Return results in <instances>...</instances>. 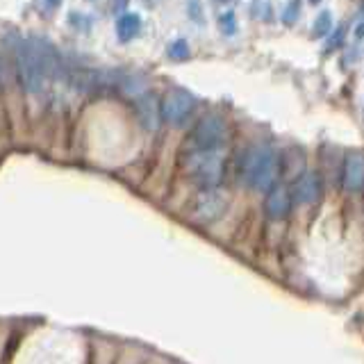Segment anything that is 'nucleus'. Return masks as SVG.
<instances>
[{
    "label": "nucleus",
    "instance_id": "1",
    "mask_svg": "<svg viewBox=\"0 0 364 364\" xmlns=\"http://www.w3.org/2000/svg\"><path fill=\"white\" fill-rule=\"evenodd\" d=\"M53 48L39 39H18L14 46V57L18 66L21 82L30 94H39L46 77L53 71Z\"/></svg>",
    "mask_w": 364,
    "mask_h": 364
},
{
    "label": "nucleus",
    "instance_id": "2",
    "mask_svg": "<svg viewBox=\"0 0 364 364\" xmlns=\"http://www.w3.org/2000/svg\"><path fill=\"white\" fill-rule=\"evenodd\" d=\"M242 178L255 191H269L278 182V155L269 146L248 148L242 159Z\"/></svg>",
    "mask_w": 364,
    "mask_h": 364
},
{
    "label": "nucleus",
    "instance_id": "3",
    "mask_svg": "<svg viewBox=\"0 0 364 364\" xmlns=\"http://www.w3.org/2000/svg\"><path fill=\"white\" fill-rule=\"evenodd\" d=\"M191 178L203 189H216L223 178V159L219 151H191L187 159Z\"/></svg>",
    "mask_w": 364,
    "mask_h": 364
},
{
    "label": "nucleus",
    "instance_id": "4",
    "mask_svg": "<svg viewBox=\"0 0 364 364\" xmlns=\"http://www.w3.org/2000/svg\"><path fill=\"white\" fill-rule=\"evenodd\" d=\"M225 121L216 114L203 117L191 132V151H219L225 144Z\"/></svg>",
    "mask_w": 364,
    "mask_h": 364
},
{
    "label": "nucleus",
    "instance_id": "5",
    "mask_svg": "<svg viewBox=\"0 0 364 364\" xmlns=\"http://www.w3.org/2000/svg\"><path fill=\"white\" fill-rule=\"evenodd\" d=\"M193 107H196V98L187 89H168L162 98V119L171 125H182L191 117Z\"/></svg>",
    "mask_w": 364,
    "mask_h": 364
},
{
    "label": "nucleus",
    "instance_id": "6",
    "mask_svg": "<svg viewBox=\"0 0 364 364\" xmlns=\"http://www.w3.org/2000/svg\"><path fill=\"white\" fill-rule=\"evenodd\" d=\"M223 212H225V198L216 189H203L198 193V198L193 200V216L200 223L216 221Z\"/></svg>",
    "mask_w": 364,
    "mask_h": 364
},
{
    "label": "nucleus",
    "instance_id": "7",
    "mask_svg": "<svg viewBox=\"0 0 364 364\" xmlns=\"http://www.w3.org/2000/svg\"><path fill=\"white\" fill-rule=\"evenodd\" d=\"M341 185L346 191L358 193L364 189V155L360 151H350L341 168Z\"/></svg>",
    "mask_w": 364,
    "mask_h": 364
},
{
    "label": "nucleus",
    "instance_id": "8",
    "mask_svg": "<svg viewBox=\"0 0 364 364\" xmlns=\"http://www.w3.org/2000/svg\"><path fill=\"white\" fill-rule=\"evenodd\" d=\"M321 191H323V187H321V178H318V173L307 171V173H303L299 180L294 182L291 196L299 205H312L321 198Z\"/></svg>",
    "mask_w": 364,
    "mask_h": 364
},
{
    "label": "nucleus",
    "instance_id": "9",
    "mask_svg": "<svg viewBox=\"0 0 364 364\" xmlns=\"http://www.w3.org/2000/svg\"><path fill=\"white\" fill-rule=\"evenodd\" d=\"M291 203H294V196L284 189V187H273L267 191V200H264V212L269 219L273 221H280L284 219L289 212H291Z\"/></svg>",
    "mask_w": 364,
    "mask_h": 364
},
{
    "label": "nucleus",
    "instance_id": "10",
    "mask_svg": "<svg viewBox=\"0 0 364 364\" xmlns=\"http://www.w3.org/2000/svg\"><path fill=\"white\" fill-rule=\"evenodd\" d=\"M136 117H139L141 125L146 130H157L159 119H162V105H157L153 94H146L136 100Z\"/></svg>",
    "mask_w": 364,
    "mask_h": 364
},
{
    "label": "nucleus",
    "instance_id": "11",
    "mask_svg": "<svg viewBox=\"0 0 364 364\" xmlns=\"http://www.w3.org/2000/svg\"><path fill=\"white\" fill-rule=\"evenodd\" d=\"M139 32H141V16L136 14V11H123V14L119 16V21H117V37H119V41L128 43Z\"/></svg>",
    "mask_w": 364,
    "mask_h": 364
},
{
    "label": "nucleus",
    "instance_id": "12",
    "mask_svg": "<svg viewBox=\"0 0 364 364\" xmlns=\"http://www.w3.org/2000/svg\"><path fill=\"white\" fill-rule=\"evenodd\" d=\"M330 32H333V14H330L328 9H323L312 23V37L314 39H323V37H328Z\"/></svg>",
    "mask_w": 364,
    "mask_h": 364
},
{
    "label": "nucleus",
    "instance_id": "13",
    "mask_svg": "<svg viewBox=\"0 0 364 364\" xmlns=\"http://www.w3.org/2000/svg\"><path fill=\"white\" fill-rule=\"evenodd\" d=\"M166 55H168V60H173V62L189 60V43H187V39H176L173 43L168 46Z\"/></svg>",
    "mask_w": 364,
    "mask_h": 364
},
{
    "label": "nucleus",
    "instance_id": "14",
    "mask_svg": "<svg viewBox=\"0 0 364 364\" xmlns=\"http://www.w3.org/2000/svg\"><path fill=\"white\" fill-rule=\"evenodd\" d=\"M299 16H301V0H289L282 9V16H280L282 23L284 26H294V23L299 21Z\"/></svg>",
    "mask_w": 364,
    "mask_h": 364
},
{
    "label": "nucleus",
    "instance_id": "15",
    "mask_svg": "<svg viewBox=\"0 0 364 364\" xmlns=\"http://www.w3.org/2000/svg\"><path fill=\"white\" fill-rule=\"evenodd\" d=\"M250 14H253V18L269 21L271 18V5L267 3V0H253V5H250Z\"/></svg>",
    "mask_w": 364,
    "mask_h": 364
},
{
    "label": "nucleus",
    "instance_id": "16",
    "mask_svg": "<svg viewBox=\"0 0 364 364\" xmlns=\"http://www.w3.org/2000/svg\"><path fill=\"white\" fill-rule=\"evenodd\" d=\"M219 28L223 34H228V37H232V34L237 32V21H235L232 11H225V14L219 16Z\"/></svg>",
    "mask_w": 364,
    "mask_h": 364
},
{
    "label": "nucleus",
    "instance_id": "17",
    "mask_svg": "<svg viewBox=\"0 0 364 364\" xmlns=\"http://www.w3.org/2000/svg\"><path fill=\"white\" fill-rule=\"evenodd\" d=\"M344 34H346V32H344V28H337V30H335V37H330V39H328V43H326V53L339 48L341 41H344Z\"/></svg>",
    "mask_w": 364,
    "mask_h": 364
},
{
    "label": "nucleus",
    "instance_id": "18",
    "mask_svg": "<svg viewBox=\"0 0 364 364\" xmlns=\"http://www.w3.org/2000/svg\"><path fill=\"white\" fill-rule=\"evenodd\" d=\"M187 14L191 16V21H196V23L203 21V16H200V3H198V0H189V3H187Z\"/></svg>",
    "mask_w": 364,
    "mask_h": 364
},
{
    "label": "nucleus",
    "instance_id": "19",
    "mask_svg": "<svg viewBox=\"0 0 364 364\" xmlns=\"http://www.w3.org/2000/svg\"><path fill=\"white\" fill-rule=\"evenodd\" d=\"M128 3H130V0H114L112 7H114V11H119V14H123V11L128 9Z\"/></svg>",
    "mask_w": 364,
    "mask_h": 364
},
{
    "label": "nucleus",
    "instance_id": "20",
    "mask_svg": "<svg viewBox=\"0 0 364 364\" xmlns=\"http://www.w3.org/2000/svg\"><path fill=\"white\" fill-rule=\"evenodd\" d=\"M60 5H62V0H46V7L48 9H57Z\"/></svg>",
    "mask_w": 364,
    "mask_h": 364
},
{
    "label": "nucleus",
    "instance_id": "21",
    "mask_svg": "<svg viewBox=\"0 0 364 364\" xmlns=\"http://www.w3.org/2000/svg\"><path fill=\"white\" fill-rule=\"evenodd\" d=\"M355 37H358V39H364V21L355 28Z\"/></svg>",
    "mask_w": 364,
    "mask_h": 364
},
{
    "label": "nucleus",
    "instance_id": "22",
    "mask_svg": "<svg viewBox=\"0 0 364 364\" xmlns=\"http://www.w3.org/2000/svg\"><path fill=\"white\" fill-rule=\"evenodd\" d=\"M310 3H312V5H318V3H321V0H310Z\"/></svg>",
    "mask_w": 364,
    "mask_h": 364
},
{
    "label": "nucleus",
    "instance_id": "23",
    "mask_svg": "<svg viewBox=\"0 0 364 364\" xmlns=\"http://www.w3.org/2000/svg\"><path fill=\"white\" fill-rule=\"evenodd\" d=\"M144 3H148V5H153V3H155V0H144Z\"/></svg>",
    "mask_w": 364,
    "mask_h": 364
},
{
    "label": "nucleus",
    "instance_id": "24",
    "mask_svg": "<svg viewBox=\"0 0 364 364\" xmlns=\"http://www.w3.org/2000/svg\"><path fill=\"white\" fill-rule=\"evenodd\" d=\"M216 3H228V0H216Z\"/></svg>",
    "mask_w": 364,
    "mask_h": 364
}]
</instances>
